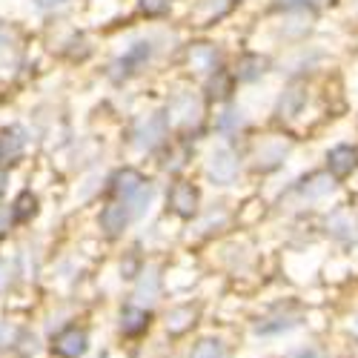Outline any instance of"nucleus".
<instances>
[{"label": "nucleus", "mask_w": 358, "mask_h": 358, "mask_svg": "<svg viewBox=\"0 0 358 358\" xmlns=\"http://www.w3.org/2000/svg\"><path fill=\"white\" fill-rule=\"evenodd\" d=\"M195 318V313L189 310V307H184V310H175V313H169V318H166V327L172 333H181V330H187L189 327V321Z\"/></svg>", "instance_id": "nucleus-19"}, {"label": "nucleus", "mask_w": 358, "mask_h": 358, "mask_svg": "<svg viewBox=\"0 0 358 358\" xmlns=\"http://www.w3.org/2000/svg\"><path fill=\"white\" fill-rule=\"evenodd\" d=\"M38 213V198L32 195V192H20L17 198H15V206H12V218L15 221H29Z\"/></svg>", "instance_id": "nucleus-13"}, {"label": "nucleus", "mask_w": 358, "mask_h": 358, "mask_svg": "<svg viewBox=\"0 0 358 358\" xmlns=\"http://www.w3.org/2000/svg\"><path fill=\"white\" fill-rule=\"evenodd\" d=\"M127 221H129V210L124 203H109L101 213V227L106 235H121L127 229Z\"/></svg>", "instance_id": "nucleus-6"}, {"label": "nucleus", "mask_w": 358, "mask_h": 358, "mask_svg": "<svg viewBox=\"0 0 358 358\" xmlns=\"http://www.w3.org/2000/svg\"><path fill=\"white\" fill-rule=\"evenodd\" d=\"M206 172H210V178L215 184H232L235 172H238V161H235V155L229 152L227 146H218V149H213L210 164H206Z\"/></svg>", "instance_id": "nucleus-1"}, {"label": "nucleus", "mask_w": 358, "mask_h": 358, "mask_svg": "<svg viewBox=\"0 0 358 358\" xmlns=\"http://www.w3.org/2000/svg\"><path fill=\"white\" fill-rule=\"evenodd\" d=\"M143 184V178L135 172V169H124V172H117L115 175V192L117 195H124V198H129V195H135L138 192V187Z\"/></svg>", "instance_id": "nucleus-10"}, {"label": "nucleus", "mask_w": 358, "mask_h": 358, "mask_svg": "<svg viewBox=\"0 0 358 358\" xmlns=\"http://www.w3.org/2000/svg\"><path fill=\"white\" fill-rule=\"evenodd\" d=\"M221 129H232V127H241V112H235V109H229V112H224V117H221V124H218Z\"/></svg>", "instance_id": "nucleus-22"}, {"label": "nucleus", "mask_w": 358, "mask_h": 358, "mask_svg": "<svg viewBox=\"0 0 358 358\" xmlns=\"http://www.w3.org/2000/svg\"><path fill=\"white\" fill-rule=\"evenodd\" d=\"M6 181H9V178H6V172H0V192L6 189Z\"/></svg>", "instance_id": "nucleus-26"}, {"label": "nucleus", "mask_w": 358, "mask_h": 358, "mask_svg": "<svg viewBox=\"0 0 358 358\" xmlns=\"http://www.w3.org/2000/svg\"><path fill=\"white\" fill-rule=\"evenodd\" d=\"M295 358H318V352H315V350H301Z\"/></svg>", "instance_id": "nucleus-25"}, {"label": "nucleus", "mask_w": 358, "mask_h": 358, "mask_svg": "<svg viewBox=\"0 0 358 358\" xmlns=\"http://www.w3.org/2000/svg\"><path fill=\"white\" fill-rule=\"evenodd\" d=\"M304 103H307V92H304V89L301 86H289L287 92H284V98H281V115L292 117V115L301 112Z\"/></svg>", "instance_id": "nucleus-11"}, {"label": "nucleus", "mask_w": 358, "mask_h": 358, "mask_svg": "<svg viewBox=\"0 0 358 358\" xmlns=\"http://www.w3.org/2000/svg\"><path fill=\"white\" fill-rule=\"evenodd\" d=\"M169 203L181 218H189L198 210V189L192 184H175L169 192Z\"/></svg>", "instance_id": "nucleus-3"}, {"label": "nucleus", "mask_w": 358, "mask_h": 358, "mask_svg": "<svg viewBox=\"0 0 358 358\" xmlns=\"http://www.w3.org/2000/svg\"><path fill=\"white\" fill-rule=\"evenodd\" d=\"M192 358H221V344L218 341H201L195 347Z\"/></svg>", "instance_id": "nucleus-20"}, {"label": "nucleus", "mask_w": 358, "mask_h": 358, "mask_svg": "<svg viewBox=\"0 0 358 358\" xmlns=\"http://www.w3.org/2000/svg\"><path fill=\"white\" fill-rule=\"evenodd\" d=\"M146 324H149V315L143 310H138V307H127L124 315H121V327H124V333H129V336L141 333Z\"/></svg>", "instance_id": "nucleus-15"}, {"label": "nucleus", "mask_w": 358, "mask_h": 358, "mask_svg": "<svg viewBox=\"0 0 358 358\" xmlns=\"http://www.w3.org/2000/svg\"><path fill=\"white\" fill-rule=\"evenodd\" d=\"M86 347H89V338L78 327H69V330H64L55 338V352L61 358H80L86 352Z\"/></svg>", "instance_id": "nucleus-2"}, {"label": "nucleus", "mask_w": 358, "mask_h": 358, "mask_svg": "<svg viewBox=\"0 0 358 358\" xmlns=\"http://www.w3.org/2000/svg\"><path fill=\"white\" fill-rule=\"evenodd\" d=\"M61 3H66V0H35L38 9H55V6H61Z\"/></svg>", "instance_id": "nucleus-23"}, {"label": "nucleus", "mask_w": 358, "mask_h": 358, "mask_svg": "<svg viewBox=\"0 0 358 358\" xmlns=\"http://www.w3.org/2000/svg\"><path fill=\"white\" fill-rule=\"evenodd\" d=\"M264 66H266L264 57H258V55H247L244 61L238 64V78H241V80H258V78L264 75Z\"/></svg>", "instance_id": "nucleus-16"}, {"label": "nucleus", "mask_w": 358, "mask_h": 358, "mask_svg": "<svg viewBox=\"0 0 358 358\" xmlns=\"http://www.w3.org/2000/svg\"><path fill=\"white\" fill-rule=\"evenodd\" d=\"M149 55H152V46H149L146 41H141V43H135L127 55H124V61L121 64H117V66H121L124 69V78L127 75H132V72H138L146 61H149Z\"/></svg>", "instance_id": "nucleus-8"}, {"label": "nucleus", "mask_w": 358, "mask_h": 358, "mask_svg": "<svg viewBox=\"0 0 358 358\" xmlns=\"http://www.w3.org/2000/svg\"><path fill=\"white\" fill-rule=\"evenodd\" d=\"M215 61H218V55H215L213 46H195V49L189 52V64H192L195 69H201V72L215 69Z\"/></svg>", "instance_id": "nucleus-14"}, {"label": "nucleus", "mask_w": 358, "mask_h": 358, "mask_svg": "<svg viewBox=\"0 0 358 358\" xmlns=\"http://www.w3.org/2000/svg\"><path fill=\"white\" fill-rule=\"evenodd\" d=\"M141 9L146 15H164L169 9V0H141Z\"/></svg>", "instance_id": "nucleus-21"}, {"label": "nucleus", "mask_w": 358, "mask_h": 358, "mask_svg": "<svg viewBox=\"0 0 358 358\" xmlns=\"http://www.w3.org/2000/svg\"><path fill=\"white\" fill-rule=\"evenodd\" d=\"M327 161H330V172H333V175L344 178V175H350V172L358 166V149L350 146V143H338V146L330 149Z\"/></svg>", "instance_id": "nucleus-4"}, {"label": "nucleus", "mask_w": 358, "mask_h": 358, "mask_svg": "<svg viewBox=\"0 0 358 358\" xmlns=\"http://www.w3.org/2000/svg\"><path fill=\"white\" fill-rule=\"evenodd\" d=\"M333 187H336V181L327 172H318V175H313L310 181H304V187H301V192L307 195V198H321V195H330L333 192Z\"/></svg>", "instance_id": "nucleus-9"}, {"label": "nucleus", "mask_w": 358, "mask_h": 358, "mask_svg": "<svg viewBox=\"0 0 358 358\" xmlns=\"http://www.w3.org/2000/svg\"><path fill=\"white\" fill-rule=\"evenodd\" d=\"M307 3H315V0H281V6H307Z\"/></svg>", "instance_id": "nucleus-24"}, {"label": "nucleus", "mask_w": 358, "mask_h": 358, "mask_svg": "<svg viewBox=\"0 0 358 358\" xmlns=\"http://www.w3.org/2000/svg\"><path fill=\"white\" fill-rule=\"evenodd\" d=\"M127 201H129V206H132V215H135V218L143 215V213H146V206H149V201H152V187H149V184H141L138 192L129 195Z\"/></svg>", "instance_id": "nucleus-17"}, {"label": "nucleus", "mask_w": 358, "mask_h": 358, "mask_svg": "<svg viewBox=\"0 0 358 358\" xmlns=\"http://www.w3.org/2000/svg\"><path fill=\"white\" fill-rule=\"evenodd\" d=\"M198 112H201V106H198V101H195L189 92H187V95H178V98L172 101V106H169V115H172L175 124H189V121H195Z\"/></svg>", "instance_id": "nucleus-7"}, {"label": "nucleus", "mask_w": 358, "mask_h": 358, "mask_svg": "<svg viewBox=\"0 0 358 358\" xmlns=\"http://www.w3.org/2000/svg\"><path fill=\"white\" fill-rule=\"evenodd\" d=\"M20 135V129H12V135L6 132L3 138H0V158H15L20 149H23V141L26 138H17Z\"/></svg>", "instance_id": "nucleus-18"}, {"label": "nucleus", "mask_w": 358, "mask_h": 358, "mask_svg": "<svg viewBox=\"0 0 358 358\" xmlns=\"http://www.w3.org/2000/svg\"><path fill=\"white\" fill-rule=\"evenodd\" d=\"M166 135V117L164 115H149L146 121L138 127V146L152 149L155 143H161Z\"/></svg>", "instance_id": "nucleus-5"}, {"label": "nucleus", "mask_w": 358, "mask_h": 358, "mask_svg": "<svg viewBox=\"0 0 358 358\" xmlns=\"http://www.w3.org/2000/svg\"><path fill=\"white\" fill-rule=\"evenodd\" d=\"M287 155V143H264L261 152H258V166L261 169H273L284 161Z\"/></svg>", "instance_id": "nucleus-12"}]
</instances>
